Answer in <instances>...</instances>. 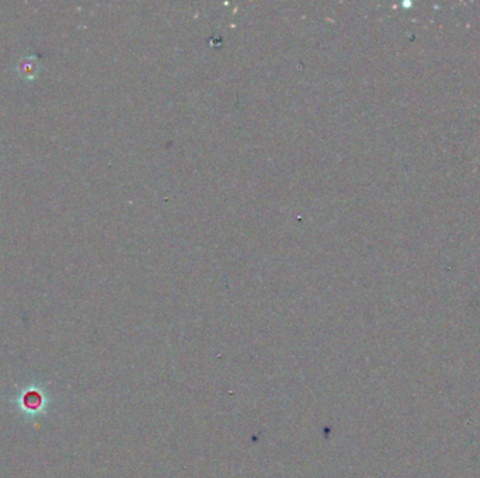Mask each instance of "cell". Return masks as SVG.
I'll list each match as a JSON object with an SVG mask.
<instances>
[{
	"label": "cell",
	"mask_w": 480,
	"mask_h": 478,
	"mask_svg": "<svg viewBox=\"0 0 480 478\" xmlns=\"http://www.w3.org/2000/svg\"><path fill=\"white\" fill-rule=\"evenodd\" d=\"M38 70V65H37L36 59H24L20 64V74H23L24 77H34V74Z\"/></svg>",
	"instance_id": "1"
}]
</instances>
